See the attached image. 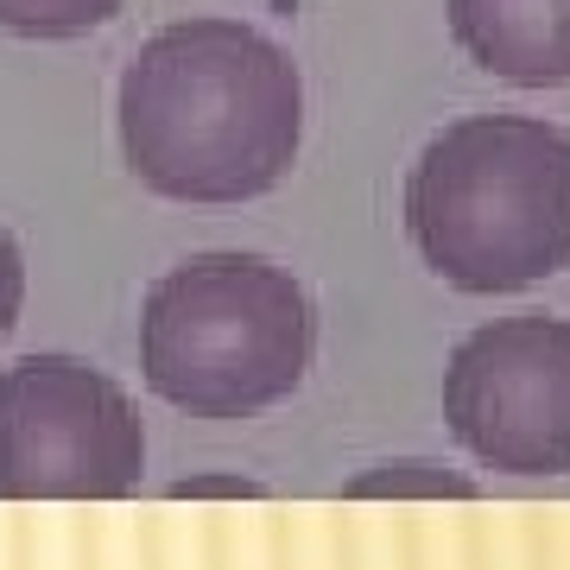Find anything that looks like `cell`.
Returning a JSON list of instances; mask_svg holds the SVG:
<instances>
[{
  "instance_id": "cell-1",
  "label": "cell",
  "mask_w": 570,
  "mask_h": 570,
  "mask_svg": "<svg viewBox=\"0 0 570 570\" xmlns=\"http://www.w3.org/2000/svg\"><path fill=\"white\" fill-rule=\"evenodd\" d=\"M127 171L171 204H247L292 171L305 82L279 45L242 20L153 32L115 96Z\"/></svg>"
},
{
  "instance_id": "cell-2",
  "label": "cell",
  "mask_w": 570,
  "mask_h": 570,
  "mask_svg": "<svg viewBox=\"0 0 570 570\" xmlns=\"http://www.w3.org/2000/svg\"><path fill=\"white\" fill-rule=\"evenodd\" d=\"M406 235L456 292H527L570 266V140L532 115H469L419 153Z\"/></svg>"
},
{
  "instance_id": "cell-3",
  "label": "cell",
  "mask_w": 570,
  "mask_h": 570,
  "mask_svg": "<svg viewBox=\"0 0 570 570\" xmlns=\"http://www.w3.org/2000/svg\"><path fill=\"white\" fill-rule=\"evenodd\" d=\"M317 311L266 254H190L140 305V374L190 419H247L311 374Z\"/></svg>"
},
{
  "instance_id": "cell-4",
  "label": "cell",
  "mask_w": 570,
  "mask_h": 570,
  "mask_svg": "<svg viewBox=\"0 0 570 570\" xmlns=\"http://www.w3.org/2000/svg\"><path fill=\"white\" fill-rule=\"evenodd\" d=\"M146 475V425L121 381L77 355L0 374V501H121Z\"/></svg>"
},
{
  "instance_id": "cell-5",
  "label": "cell",
  "mask_w": 570,
  "mask_h": 570,
  "mask_svg": "<svg viewBox=\"0 0 570 570\" xmlns=\"http://www.w3.org/2000/svg\"><path fill=\"white\" fill-rule=\"evenodd\" d=\"M444 425L489 469H570V324L494 317L456 343L444 367Z\"/></svg>"
},
{
  "instance_id": "cell-6",
  "label": "cell",
  "mask_w": 570,
  "mask_h": 570,
  "mask_svg": "<svg viewBox=\"0 0 570 570\" xmlns=\"http://www.w3.org/2000/svg\"><path fill=\"white\" fill-rule=\"evenodd\" d=\"M450 32L513 89L570 82V0H444Z\"/></svg>"
},
{
  "instance_id": "cell-7",
  "label": "cell",
  "mask_w": 570,
  "mask_h": 570,
  "mask_svg": "<svg viewBox=\"0 0 570 570\" xmlns=\"http://www.w3.org/2000/svg\"><path fill=\"white\" fill-rule=\"evenodd\" d=\"M348 501H475V482L431 456H393L348 482Z\"/></svg>"
},
{
  "instance_id": "cell-8",
  "label": "cell",
  "mask_w": 570,
  "mask_h": 570,
  "mask_svg": "<svg viewBox=\"0 0 570 570\" xmlns=\"http://www.w3.org/2000/svg\"><path fill=\"white\" fill-rule=\"evenodd\" d=\"M121 13V0H0V32L20 39H82Z\"/></svg>"
},
{
  "instance_id": "cell-9",
  "label": "cell",
  "mask_w": 570,
  "mask_h": 570,
  "mask_svg": "<svg viewBox=\"0 0 570 570\" xmlns=\"http://www.w3.org/2000/svg\"><path fill=\"white\" fill-rule=\"evenodd\" d=\"M20 305H26V261H20V247H13V235L0 228V343L20 324Z\"/></svg>"
},
{
  "instance_id": "cell-10",
  "label": "cell",
  "mask_w": 570,
  "mask_h": 570,
  "mask_svg": "<svg viewBox=\"0 0 570 570\" xmlns=\"http://www.w3.org/2000/svg\"><path fill=\"white\" fill-rule=\"evenodd\" d=\"M171 494L178 501H190V494H235V501H254V494H266L261 482H242V475H190V482H171Z\"/></svg>"
}]
</instances>
